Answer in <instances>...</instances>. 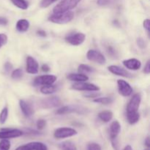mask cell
<instances>
[{
    "mask_svg": "<svg viewBox=\"0 0 150 150\" xmlns=\"http://www.w3.org/2000/svg\"><path fill=\"white\" fill-rule=\"evenodd\" d=\"M81 1V0H62L54 7L53 12L54 14H58L69 11L76 7Z\"/></svg>",
    "mask_w": 150,
    "mask_h": 150,
    "instance_id": "6da1fadb",
    "label": "cell"
},
{
    "mask_svg": "<svg viewBox=\"0 0 150 150\" xmlns=\"http://www.w3.org/2000/svg\"><path fill=\"white\" fill-rule=\"evenodd\" d=\"M73 18H74V13L72 11H67L62 13L51 15L48 18V20L54 23L64 24V23H69L70 21H71Z\"/></svg>",
    "mask_w": 150,
    "mask_h": 150,
    "instance_id": "7a4b0ae2",
    "label": "cell"
},
{
    "mask_svg": "<svg viewBox=\"0 0 150 150\" xmlns=\"http://www.w3.org/2000/svg\"><path fill=\"white\" fill-rule=\"evenodd\" d=\"M120 131H121V125H120V122L118 121H114L111 123V126H110L109 130V135L110 139H111V143H112L114 149H117V136L120 134Z\"/></svg>",
    "mask_w": 150,
    "mask_h": 150,
    "instance_id": "3957f363",
    "label": "cell"
},
{
    "mask_svg": "<svg viewBox=\"0 0 150 150\" xmlns=\"http://www.w3.org/2000/svg\"><path fill=\"white\" fill-rule=\"evenodd\" d=\"M76 134H77V131L74 129L70 128V127H60L54 131V136L56 139H62L76 136Z\"/></svg>",
    "mask_w": 150,
    "mask_h": 150,
    "instance_id": "277c9868",
    "label": "cell"
},
{
    "mask_svg": "<svg viewBox=\"0 0 150 150\" xmlns=\"http://www.w3.org/2000/svg\"><path fill=\"white\" fill-rule=\"evenodd\" d=\"M86 111V108L79 105H66L62 107L57 111V114H65L70 113H78V114H85Z\"/></svg>",
    "mask_w": 150,
    "mask_h": 150,
    "instance_id": "5b68a950",
    "label": "cell"
},
{
    "mask_svg": "<svg viewBox=\"0 0 150 150\" xmlns=\"http://www.w3.org/2000/svg\"><path fill=\"white\" fill-rule=\"evenodd\" d=\"M85 38H86V36H85L84 34L79 32V33L72 34V35L66 36L65 41L70 45L77 46V45H81L84 42Z\"/></svg>",
    "mask_w": 150,
    "mask_h": 150,
    "instance_id": "8992f818",
    "label": "cell"
},
{
    "mask_svg": "<svg viewBox=\"0 0 150 150\" xmlns=\"http://www.w3.org/2000/svg\"><path fill=\"white\" fill-rule=\"evenodd\" d=\"M86 57L90 61L95 62L100 64H104L106 62L105 57L99 51H95V50H89L86 54Z\"/></svg>",
    "mask_w": 150,
    "mask_h": 150,
    "instance_id": "52a82bcc",
    "label": "cell"
},
{
    "mask_svg": "<svg viewBox=\"0 0 150 150\" xmlns=\"http://www.w3.org/2000/svg\"><path fill=\"white\" fill-rule=\"evenodd\" d=\"M57 76L54 75H44L38 76L34 80V83L36 85H52L57 81Z\"/></svg>",
    "mask_w": 150,
    "mask_h": 150,
    "instance_id": "ba28073f",
    "label": "cell"
},
{
    "mask_svg": "<svg viewBox=\"0 0 150 150\" xmlns=\"http://www.w3.org/2000/svg\"><path fill=\"white\" fill-rule=\"evenodd\" d=\"M142 98L139 94H136L130 99L127 106V113H134L138 112L139 106H140Z\"/></svg>",
    "mask_w": 150,
    "mask_h": 150,
    "instance_id": "9c48e42d",
    "label": "cell"
},
{
    "mask_svg": "<svg viewBox=\"0 0 150 150\" xmlns=\"http://www.w3.org/2000/svg\"><path fill=\"white\" fill-rule=\"evenodd\" d=\"M72 89L79 91H99L100 87L97 85L86 82H78L72 86Z\"/></svg>",
    "mask_w": 150,
    "mask_h": 150,
    "instance_id": "30bf717a",
    "label": "cell"
},
{
    "mask_svg": "<svg viewBox=\"0 0 150 150\" xmlns=\"http://www.w3.org/2000/svg\"><path fill=\"white\" fill-rule=\"evenodd\" d=\"M23 135V132L18 129H3L0 131V139H8L20 137Z\"/></svg>",
    "mask_w": 150,
    "mask_h": 150,
    "instance_id": "8fae6325",
    "label": "cell"
},
{
    "mask_svg": "<svg viewBox=\"0 0 150 150\" xmlns=\"http://www.w3.org/2000/svg\"><path fill=\"white\" fill-rule=\"evenodd\" d=\"M117 85H118L119 92L121 95L124 97H128L133 92V88L131 87L130 84L127 81L124 80L120 79L117 81Z\"/></svg>",
    "mask_w": 150,
    "mask_h": 150,
    "instance_id": "7c38bea8",
    "label": "cell"
},
{
    "mask_svg": "<svg viewBox=\"0 0 150 150\" xmlns=\"http://www.w3.org/2000/svg\"><path fill=\"white\" fill-rule=\"evenodd\" d=\"M16 150H48V148L41 142H31L18 146Z\"/></svg>",
    "mask_w": 150,
    "mask_h": 150,
    "instance_id": "4fadbf2b",
    "label": "cell"
},
{
    "mask_svg": "<svg viewBox=\"0 0 150 150\" xmlns=\"http://www.w3.org/2000/svg\"><path fill=\"white\" fill-rule=\"evenodd\" d=\"M39 65L33 57L28 56L26 58V72L30 74H36L38 72Z\"/></svg>",
    "mask_w": 150,
    "mask_h": 150,
    "instance_id": "5bb4252c",
    "label": "cell"
},
{
    "mask_svg": "<svg viewBox=\"0 0 150 150\" xmlns=\"http://www.w3.org/2000/svg\"><path fill=\"white\" fill-rule=\"evenodd\" d=\"M61 104V100L58 97H51V98H47L45 99L42 100L41 102V105L45 108H54Z\"/></svg>",
    "mask_w": 150,
    "mask_h": 150,
    "instance_id": "9a60e30c",
    "label": "cell"
},
{
    "mask_svg": "<svg viewBox=\"0 0 150 150\" xmlns=\"http://www.w3.org/2000/svg\"><path fill=\"white\" fill-rule=\"evenodd\" d=\"M108 69L111 73H112L113 74L117 75V76H120L125 78H131L133 76L131 73H129L128 71L125 70L122 67H119V66L111 65L108 67Z\"/></svg>",
    "mask_w": 150,
    "mask_h": 150,
    "instance_id": "2e32d148",
    "label": "cell"
},
{
    "mask_svg": "<svg viewBox=\"0 0 150 150\" xmlns=\"http://www.w3.org/2000/svg\"><path fill=\"white\" fill-rule=\"evenodd\" d=\"M123 64L127 69H130L132 70H137L140 69L142 66V63L139 59H126L122 62Z\"/></svg>",
    "mask_w": 150,
    "mask_h": 150,
    "instance_id": "e0dca14e",
    "label": "cell"
},
{
    "mask_svg": "<svg viewBox=\"0 0 150 150\" xmlns=\"http://www.w3.org/2000/svg\"><path fill=\"white\" fill-rule=\"evenodd\" d=\"M67 77L69 80L76 82L86 81L89 79V77L86 75L82 74V73H70Z\"/></svg>",
    "mask_w": 150,
    "mask_h": 150,
    "instance_id": "ac0fdd59",
    "label": "cell"
},
{
    "mask_svg": "<svg viewBox=\"0 0 150 150\" xmlns=\"http://www.w3.org/2000/svg\"><path fill=\"white\" fill-rule=\"evenodd\" d=\"M19 105H20V108L21 109L22 112L24 114L26 117H29L32 115L33 114V109L32 108V107L29 105L28 103H26L24 100H21L19 101Z\"/></svg>",
    "mask_w": 150,
    "mask_h": 150,
    "instance_id": "d6986e66",
    "label": "cell"
},
{
    "mask_svg": "<svg viewBox=\"0 0 150 150\" xmlns=\"http://www.w3.org/2000/svg\"><path fill=\"white\" fill-rule=\"evenodd\" d=\"M29 22L26 19H21L16 23V29L21 32H24L29 29Z\"/></svg>",
    "mask_w": 150,
    "mask_h": 150,
    "instance_id": "ffe728a7",
    "label": "cell"
},
{
    "mask_svg": "<svg viewBox=\"0 0 150 150\" xmlns=\"http://www.w3.org/2000/svg\"><path fill=\"white\" fill-rule=\"evenodd\" d=\"M98 117L100 119L101 121L104 122H108L111 121V119L113 117V113L110 111H101L98 114Z\"/></svg>",
    "mask_w": 150,
    "mask_h": 150,
    "instance_id": "44dd1931",
    "label": "cell"
},
{
    "mask_svg": "<svg viewBox=\"0 0 150 150\" xmlns=\"http://www.w3.org/2000/svg\"><path fill=\"white\" fill-rule=\"evenodd\" d=\"M127 121L130 125H134L139 122L140 119V114L139 112L127 113Z\"/></svg>",
    "mask_w": 150,
    "mask_h": 150,
    "instance_id": "7402d4cb",
    "label": "cell"
},
{
    "mask_svg": "<svg viewBox=\"0 0 150 150\" xmlns=\"http://www.w3.org/2000/svg\"><path fill=\"white\" fill-rule=\"evenodd\" d=\"M59 147L62 150H77L76 145L71 142H64L59 144Z\"/></svg>",
    "mask_w": 150,
    "mask_h": 150,
    "instance_id": "603a6c76",
    "label": "cell"
},
{
    "mask_svg": "<svg viewBox=\"0 0 150 150\" xmlns=\"http://www.w3.org/2000/svg\"><path fill=\"white\" fill-rule=\"evenodd\" d=\"M57 91V86L54 85H45L40 88V92L45 95H50Z\"/></svg>",
    "mask_w": 150,
    "mask_h": 150,
    "instance_id": "cb8c5ba5",
    "label": "cell"
},
{
    "mask_svg": "<svg viewBox=\"0 0 150 150\" xmlns=\"http://www.w3.org/2000/svg\"><path fill=\"white\" fill-rule=\"evenodd\" d=\"M14 5L22 10H26L28 8V2L26 0H10Z\"/></svg>",
    "mask_w": 150,
    "mask_h": 150,
    "instance_id": "d4e9b609",
    "label": "cell"
},
{
    "mask_svg": "<svg viewBox=\"0 0 150 150\" xmlns=\"http://www.w3.org/2000/svg\"><path fill=\"white\" fill-rule=\"evenodd\" d=\"M94 69L92 67H89V65H86V64H80L79 67V72L82 74H85V73H92L94 71Z\"/></svg>",
    "mask_w": 150,
    "mask_h": 150,
    "instance_id": "484cf974",
    "label": "cell"
},
{
    "mask_svg": "<svg viewBox=\"0 0 150 150\" xmlns=\"http://www.w3.org/2000/svg\"><path fill=\"white\" fill-rule=\"evenodd\" d=\"M94 102L97 103L103 104V105H108L111 104L113 102V99L111 98H98L94 100Z\"/></svg>",
    "mask_w": 150,
    "mask_h": 150,
    "instance_id": "4316f807",
    "label": "cell"
},
{
    "mask_svg": "<svg viewBox=\"0 0 150 150\" xmlns=\"http://www.w3.org/2000/svg\"><path fill=\"white\" fill-rule=\"evenodd\" d=\"M7 116H8V108L7 107H4L1 112L0 113V123L1 124H4L5 122L7 119Z\"/></svg>",
    "mask_w": 150,
    "mask_h": 150,
    "instance_id": "83f0119b",
    "label": "cell"
},
{
    "mask_svg": "<svg viewBox=\"0 0 150 150\" xmlns=\"http://www.w3.org/2000/svg\"><path fill=\"white\" fill-rule=\"evenodd\" d=\"M10 142L7 139H2L0 142V150H9L10 149Z\"/></svg>",
    "mask_w": 150,
    "mask_h": 150,
    "instance_id": "f1b7e54d",
    "label": "cell"
},
{
    "mask_svg": "<svg viewBox=\"0 0 150 150\" xmlns=\"http://www.w3.org/2000/svg\"><path fill=\"white\" fill-rule=\"evenodd\" d=\"M118 0H98L97 3L99 6H107L114 4Z\"/></svg>",
    "mask_w": 150,
    "mask_h": 150,
    "instance_id": "f546056e",
    "label": "cell"
},
{
    "mask_svg": "<svg viewBox=\"0 0 150 150\" xmlns=\"http://www.w3.org/2000/svg\"><path fill=\"white\" fill-rule=\"evenodd\" d=\"M22 75H23V73H22V70L21 69H16L12 73L11 77L13 79H19L22 77Z\"/></svg>",
    "mask_w": 150,
    "mask_h": 150,
    "instance_id": "4dcf8cb0",
    "label": "cell"
},
{
    "mask_svg": "<svg viewBox=\"0 0 150 150\" xmlns=\"http://www.w3.org/2000/svg\"><path fill=\"white\" fill-rule=\"evenodd\" d=\"M56 1H57V0H42L40 4V6L42 8H45V7H48V6H50L54 2H55Z\"/></svg>",
    "mask_w": 150,
    "mask_h": 150,
    "instance_id": "1f68e13d",
    "label": "cell"
},
{
    "mask_svg": "<svg viewBox=\"0 0 150 150\" xmlns=\"http://www.w3.org/2000/svg\"><path fill=\"white\" fill-rule=\"evenodd\" d=\"M87 150H102V149L98 144L90 143L88 144Z\"/></svg>",
    "mask_w": 150,
    "mask_h": 150,
    "instance_id": "d6a6232c",
    "label": "cell"
},
{
    "mask_svg": "<svg viewBox=\"0 0 150 150\" xmlns=\"http://www.w3.org/2000/svg\"><path fill=\"white\" fill-rule=\"evenodd\" d=\"M90 92H86L83 95V96L86 97V98H95L97 97H98L100 95V93L98 92H96V91H89Z\"/></svg>",
    "mask_w": 150,
    "mask_h": 150,
    "instance_id": "836d02e7",
    "label": "cell"
},
{
    "mask_svg": "<svg viewBox=\"0 0 150 150\" xmlns=\"http://www.w3.org/2000/svg\"><path fill=\"white\" fill-rule=\"evenodd\" d=\"M7 42V36L4 34H0V48Z\"/></svg>",
    "mask_w": 150,
    "mask_h": 150,
    "instance_id": "e575fe53",
    "label": "cell"
},
{
    "mask_svg": "<svg viewBox=\"0 0 150 150\" xmlns=\"http://www.w3.org/2000/svg\"><path fill=\"white\" fill-rule=\"evenodd\" d=\"M46 125V122L44 120H39L37 122V127L39 130H42Z\"/></svg>",
    "mask_w": 150,
    "mask_h": 150,
    "instance_id": "d590c367",
    "label": "cell"
},
{
    "mask_svg": "<svg viewBox=\"0 0 150 150\" xmlns=\"http://www.w3.org/2000/svg\"><path fill=\"white\" fill-rule=\"evenodd\" d=\"M137 44L139 47L141 48H144L146 46V42H145L144 40L142 38H139L137 39Z\"/></svg>",
    "mask_w": 150,
    "mask_h": 150,
    "instance_id": "8d00e7d4",
    "label": "cell"
},
{
    "mask_svg": "<svg viewBox=\"0 0 150 150\" xmlns=\"http://www.w3.org/2000/svg\"><path fill=\"white\" fill-rule=\"evenodd\" d=\"M149 24H150V21H149V19H146V20L144 21L143 26H144V29L147 30L148 32H149V28H150Z\"/></svg>",
    "mask_w": 150,
    "mask_h": 150,
    "instance_id": "74e56055",
    "label": "cell"
},
{
    "mask_svg": "<svg viewBox=\"0 0 150 150\" xmlns=\"http://www.w3.org/2000/svg\"><path fill=\"white\" fill-rule=\"evenodd\" d=\"M144 72L146 74H149L150 73V61H149L146 62V64L145 65L144 69Z\"/></svg>",
    "mask_w": 150,
    "mask_h": 150,
    "instance_id": "f35d334b",
    "label": "cell"
},
{
    "mask_svg": "<svg viewBox=\"0 0 150 150\" xmlns=\"http://www.w3.org/2000/svg\"><path fill=\"white\" fill-rule=\"evenodd\" d=\"M8 23V20L4 17H0V25H6Z\"/></svg>",
    "mask_w": 150,
    "mask_h": 150,
    "instance_id": "ab89813d",
    "label": "cell"
},
{
    "mask_svg": "<svg viewBox=\"0 0 150 150\" xmlns=\"http://www.w3.org/2000/svg\"><path fill=\"white\" fill-rule=\"evenodd\" d=\"M42 70L43 72H48L50 70V67H49V66L48 65V64H43V65L42 66Z\"/></svg>",
    "mask_w": 150,
    "mask_h": 150,
    "instance_id": "60d3db41",
    "label": "cell"
},
{
    "mask_svg": "<svg viewBox=\"0 0 150 150\" xmlns=\"http://www.w3.org/2000/svg\"><path fill=\"white\" fill-rule=\"evenodd\" d=\"M37 33H38V35H40V36H42V37L46 36V33H45V31H43V30H38V32H37Z\"/></svg>",
    "mask_w": 150,
    "mask_h": 150,
    "instance_id": "b9f144b4",
    "label": "cell"
},
{
    "mask_svg": "<svg viewBox=\"0 0 150 150\" xmlns=\"http://www.w3.org/2000/svg\"><path fill=\"white\" fill-rule=\"evenodd\" d=\"M4 67H5L6 70H11V68H12V65L10 64V63H9V62L6 63Z\"/></svg>",
    "mask_w": 150,
    "mask_h": 150,
    "instance_id": "7bdbcfd3",
    "label": "cell"
},
{
    "mask_svg": "<svg viewBox=\"0 0 150 150\" xmlns=\"http://www.w3.org/2000/svg\"><path fill=\"white\" fill-rule=\"evenodd\" d=\"M145 144H146V146H147V148H149V146H150V143H149V137H147V138H146V141H145Z\"/></svg>",
    "mask_w": 150,
    "mask_h": 150,
    "instance_id": "ee69618b",
    "label": "cell"
},
{
    "mask_svg": "<svg viewBox=\"0 0 150 150\" xmlns=\"http://www.w3.org/2000/svg\"><path fill=\"white\" fill-rule=\"evenodd\" d=\"M123 150H133V149H132V147L130 146V145H127V146H126L124 148V149Z\"/></svg>",
    "mask_w": 150,
    "mask_h": 150,
    "instance_id": "f6af8a7d",
    "label": "cell"
},
{
    "mask_svg": "<svg viewBox=\"0 0 150 150\" xmlns=\"http://www.w3.org/2000/svg\"><path fill=\"white\" fill-rule=\"evenodd\" d=\"M144 150H149V148H147V149H144Z\"/></svg>",
    "mask_w": 150,
    "mask_h": 150,
    "instance_id": "bcb514c9",
    "label": "cell"
}]
</instances>
